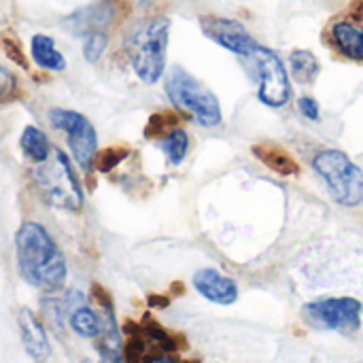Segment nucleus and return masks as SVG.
I'll list each match as a JSON object with an SVG mask.
<instances>
[{"mask_svg":"<svg viewBox=\"0 0 363 363\" xmlns=\"http://www.w3.org/2000/svg\"><path fill=\"white\" fill-rule=\"evenodd\" d=\"M68 325L81 338H98L102 319L98 317V313L94 308H89L87 304H81L68 315Z\"/></svg>","mask_w":363,"mask_h":363,"instance_id":"f3484780","label":"nucleus"},{"mask_svg":"<svg viewBox=\"0 0 363 363\" xmlns=\"http://www.w3.org/2000/svg\"><path fill=\"white\" fill-rule=\"evenodd\" d=\"M202 30L204 34L215 40L217 45H221L223 49L247 57L255 47V38L245 30L242 23L234 21V19H223V17H202Z\"/></svg>","mask_w":363,"mask_h":363,"instance_id":"9d476101","label":"nucleus"},{"mask_svg":"<svg viewBox=\"0 0 363 363\" xmlns=\"http://www.w3.org/2000/svg\"><path fill=\"white\" fill-rule=\"evenodd\" d=\"M298 111L308 119V121H319V104L313 96H302L298 100Z\"/></svg>","mask_w":363,"mask_h":363,"instance_id":"b1692460","label":"nucleus"},{"mask_svg":"<svg viewBox=\"0 0 363 363\" xmlns=\"http://www.w3.org/2000/svg\"><path fill=\"white\" fill-rule=\"evenodd\" d=\"M128 155V149H121V147H111L106 151H102L96 160H98V170L100 172H111L123 157Z\"/></svg>","mask_w":363,"mask_h":363,"instance_id":"5701e85b","label":"nucleus"},{"mask_svg":"<svg viewBox=\"0 0 363 363\" xmlns=\"http://www.w3.org/2000/svg\"><path fill=\"white\" fill-rule=\"evenodd\" d=\"M362 311L355 298H321L304 304L302 317L315 330L353 334L362 328Z\"/></svg>","mask_w":363,"mask_h":363,"instance_id":"1a4fd4ad","label":"nucleus"},{"mask_svg":"<svg viewBox=\"0 0 363 363\" xmlns=\"http://www.w3.org/2000/svg\"><path fill=\"white\" fill-rule=\"evenodd\" d=\"M157 145L168 155V160L172 164H181L185 160V155L189 153V134L183 128L174 125L157 140Z\"/></svg>","mask_w":363,"mask_h":363,"instance_id":"6ab92c4d","label":"nucleus"},{"mask_svg":"<svg viewBox=\"0 0 363 363\" xmlns=\"http://www.w3.org/2000/svg\"><path fill=\"white\" fill-rule=\"evenodd\" d=\"M19 147H21L23 155L28 160H32L34 164H40V162H45L51 155V145L47 140V134L40 128H36V125H26L21 130Z\"/></svg>","mask_w":363,"mask_h":363,"instance_id":"2eb2a0df","label":"nucleus"},{"mask_svg":"<svg viewBox=\"0 0 363 363\" xmlns=\"http://www.w3.org/2000/svg\"><path fill=\"white\" fill-rule=\"evenodd\" d=\"M289 64H291V72H294L296 81L302 83V85L315 83V79L321 72V64H319L317 55L306 51V49H296L289 55Z\"/></svg>","mask_w":363,"mask_h":363,"instance_id":"a211bd4d","label":"nucleus"},{"mask_svg":"<svg viewBox=\"0 0 363 363\" xmlns=\"http://www.w3.org/2000/svg\"><path fill=\"white\" fill-rule=\"evenodd\" d=\"M245 60L249 62L251 77L257 83V98L270 108L285 106L291 98V83L281 57L274 51L257 45Z\"/></svg>","mask_w":363,"mask_h":363,"instance_id":"423d86ee","label":"nucleus"},{"mask_svg":"<svg viewBox=\"0 0 363 363\" xmlns=\"http://www.w3.org/2000/svg\"><path fill=\"white\" fill-rule=\"evenodd\" d=\"M15 259L21 279L40 291H60L68 277L62 249L38 221H23L15 232Z\"/></svg>","mask_w":363,"mask_h":363,"instance_id":"f257e3e1","label":"nucleus"},{"mask_svg":"<svg viewBox=\"0 0 363 363\" xmlns=\"http://www.w3.org/2000/svg\"><path fill=\"white\" fill-rule=\"evenodd\" d=\"M117 15V6L113 0H102L96 4H89L85 9H79L74 15L68 17V26L77 34H89L96 30L106 28Z\"/></svg>","mask_w":363,"mask_h":363,"instance_id":"ddd939ff","label":"nucleus"},{"mask_svg":"<svg viewBox=\"0 0 363 363\" xmlns=\"http://www.w3.org/2000/svg\"><path fill=\"white\" fill-rule=\"evenodd\" d=\"M194 287L196 291L206 298L208 302L230 306L238 300V285L234 279L221 274L215 268H204L194 274Z\"/></svg>","mask_w":363,"mask_h":363,"instance_id":"9b49d317","label":"nucleus"},{"mask_svg":"<svg viewBox=\"0 0 363 363\" xmlns=\"http://www.w3.org/2000/svg\"><path fill=\"white\" fill-rule=\"evenodd\" d=\"M143 363H200V362H183V359H177L172 357L170 353H147L143 357Z\"/></svg>","mask_w":363,"mask_h":363,"instance_id":"393cba45","label":"nucleus"},{"mask_svg":"<svg viewBox=\"0 0 363 363\" xmlns=\"http://www.w3.org/2000/svg\"><path fill=\"white\" fill-rule=\"evenodd\" d=\"M168 304H170V300L164 296H149V306H153V308H166Z\"/></svg>","mask_w":363,"mask_h":363,"instance_id":"bb28decb","label":"nucleus"},{"mask_svg":"<svg viewBox=\"0 0 363 363\" xmlns=\"http://www.w3.org/2000/svg\"><path fill=\"white\" fill-rule=\"evenodd\" d=\"M170 21L157 17L134 32L128 43L130 64L136 77L145 83H157L166 70V51H168Z\"/></svg>","mask_w":363,"mask_h":363,"instance_id":"20e7f679","label":"nucleus"},{"mask_svg":"<svg viewBox=\"0 0 363 363\" xmlns=\"http://www.w3.org/2000/svg\"><path fill=\"white\" fill-rule=\"evenodd\" d=\"M47 117L55 130L66 134L70 155L79 164V168L83 172H91V166L98 157V134L91 121L77 111L60 106L49 108Z\"/></svg>","mask_w":363,"mask_h":363,"instance_id":"0eeeda50","label":"nucleus"},{"mask_svg":"<svg viewBox=\"0 0 363 363\" xmlns=\"http://www.w3.org/2000/svg\"><path fill=\"white\" fill-rule=\"evenodd\" d=\"M106 43H108V38H106V34L102 30H96V32L85 34V38H83V55H85V60L91 62V64H96L104 55Z\"/></svg>","mask_w":363,"mask_h":363,"instance_id":"412c9836","label":"nucleus"},{"mask_svg":"<svg viewBox=\"0 0 363 363\" xmlns=\"http://www.w3.org/2000/svg\"><path fill=\"white\" fill-rule=\"evenodd\" d=\"M98 353H100L98 363H125L121 351H98Z\"/></svg>","mask_w":363,"mask_h":363,"instance_id":"a878e982","label":"nucleus"},{"mask_svg":"<svg viewBox=\"0 0 363 363\" xmlns=\"http://www.w3.org/2000/svg\"><path fill=\"white\" fill-rule=\"evenodd\" d=\"M17 325H19V334H21L26 353L36 363L47 362L51 357V345H49V336H47L40 319L30 308H19Z\"/></svg>","mask_w":363,"mask_h":363,"instance_id":"f8f14e48","label":"nucleus"},{"mask_svg":"<svg viewBox=\"0 0 363 363\" xmlns=\"http://www.w3.org/2000/svg\"><path fill=\"white\" fill-rule=\"evenodd\" d=\"M140 334H143V338L147 340V342H151V345H155L157 347V351H162V353H177L179 349H183L185 345H179L177 342V338L172 336V334H168L157 321H153L151 317H145V321L140 323Z\"/></svg>","mask_w":363,"mask_h":363,"instance_id":"aec40b11","label":"nucleus"},{"mask_svg":"<svg viewBox=\"0 0 363 363\" xmlns=\"http://www.w3.org/2000/svg\"><path fill=\"white\" fill-rule=\"evenodd\" d=\"M30 57L38 68L49 70V72H62L68 66L53 36H47V34H34L30 38Z\"/></svg>","mask_w":363,"mask_h":363,"instance_id":"4468645a","label":"nucleus"},{"mask_svg":"<svg viewBox=\"0 0 363 363\" xmlns=\"http://www.w3.org/2000/svg\"><path fill=\"white\" fill-rule=\"evenodd\" d=\"M17 94H19V85H17L15 74L0 64V104L13 102Z\"/></svg>","mask_w":363,"mask_h":363,"instance_id":"4be33fe9","label":"nucleus"},{"mask_svg":"<svg viewBox=\"0 0 363 363\" xmlns=\"http://www.w3.org/2000/svg\"><path fill=\"white\" fill-rule=\"evenodd\" d=\"M32 174L40 196L51 206L68 213H77L83 208V185L74 174L72 162L62 149H53L45 162L36 164Z\"/></svg>","mask_w":363,"mask_h":363,"instance_id":"f03ea898","label":"nucleus"},{"mask_svg":"<svg viewBox=\"0 0 363 363\" xmlns=\"http://www.w3.org/2000/svg\"><path fill=\"white\" fill-rule=\"evenodd\" d=\"M166 96L174 108L189 113L200 125L215 128L221 123V106L217 96L206 89L185 68L174 66L166 77Z\"/></svg>","mask_w":363,"mask_h":363,"instance_id":"7ed1b4c3","label":"nucleus"},{"mask_svg":"<svg viewBox=\"0 0 363 363\" xmlns=\"http://www.w3.org/2000/svg\"><path fill=\"white\" fill-rule=\"evenodd\" d=\"M313 168L325 181L332 198L342 206L363 202V172L359 166L338 149H325L313 160Z\"/></svg>","mask_w":363,"mask_h":363,"instance_id":"39448f33","label":"nucleus"},{"mask_svg":"<svg viewBox=\"0 0 363 363\" xmlns=\"http://www.w3.org/2000/svg\"><path fill=\"white\" fill-rule=\"evenodd\" d=\"M323 45L342 60L363 64V0H351L345 11L328 21Z\"/></svg>","mask_w":363,"mask_h":363,"instance_id":"6e6552de","label":"nucleus"},{"mask_svg":"<svg viewBox=\"0 0 363 363\" xmlns=\"http://www.w3.org/2000/svg\"><path fill=\"white\" fill-rule=\"evenodd\" d=\"M253 153L266 166H270L274 172H279L283 177H291V174H296L300 170L298 164H296V160L289 153H285L281 147H277V145H255L253 147Z\"/></svg>","mask_w":363,"mask_h":363,"instance_id":"dca6fc26","label":"nucleus"}]
</instances>
